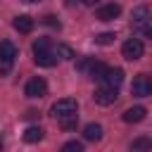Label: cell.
<instances>
[{
	"label": "cell",
	"instance_id": "1",
	"mask_svg": "<svg viewBox=\"0 0 152 152\" xmlns=\"http://www.w3.org/2000/svg\"><path fill=\"white\" fill-rule=\"evenodd\" d=\"M17 59V45L12 40H2L0 43V76H7L14 66Z\"/></svg>",
	"mask_w": 152,
	"mask_h": 152
},
{
	"label": "cell",
	"instance_id": "2",
	"mask_svg": "<svg viewBox=\"0 0 152 152\" xmlns=\"http://www.w3.org/2000/svg\"><path fill=\"white\" fill-rule=\"evenodd\" d=\"M131 93L135 97H147L152 95V76L150 74H138L131 83Z\"/></svg>",
	"mask_w": 152,
	"mask_h": 152
},
{
	"label": "cell",
	"instance_id": "3",
	"mask_svg": "<svg viewBox=\"0 0 152 152\" xmlns=\"http://www.w3.org/2000/svg\"><path fill=\"white\" fill-rule=\"evenodd\" d=\"M142 52H145V45H142V40H140V38H128V40L121 45V55H124L128 62L140 59V57H142Z\"/></svg>",
	"mask_w": 152,
	"mask_h": 152
},
{
	"label": "cell",
	"instance_id": "4",
	"mask_svg": "<svg viewBox=\"0 0 152 152\" xmlns=\"http://www.w3.org/2000/svg\"><path fill=\"white\" fill-rule=\"evenodd\" d=\"M24 93H26V97H33V100H36V97H45V95H48V81L40 78V76H33V78L26 81Z\"/></svg>",
	"mask_w": 152,
	"mask_h": 152
},
{
	"label": "cell",
	"instance_id": "5",
	"mask_svg": "<svg viewBox=\"0 0 152 152\" xmlns=\"http://www.w3.org/2000/svg\"><path fill=\"white\" fill-rule=\"evenodd\" d=\"M76 109H78V102L74 100V97H62V100H57L55 104H52V116H57V119H62V116H69V114H76Z\"/></svg>",
	"mask_w": 152,
	"mask_h": 152
},
{
	"label": "cell",
	"instance_id": "6",
	"mask_svg": "<svg viewBox=\"0 0 152 152\" xmlns=\"http://www.w3.org/2000/svg\"><path fill=\"white\" fill-rule=\"evenodd\" d=\"M116 97H119L116 88H109V86H102V88H97V90L93 93V100H95V104H100V107H109V104H114Z\"/></svg>",
	"mask_w": 152,
	"mask_h": 152
},
{
	"label": "cell",
	"instance_id": "7",
	"mask_svg": "<svg viewBox=\"0 0 152 152\" xmlns=\"http://www.w3.org/2000/svg\"><path fill=\"white\" fill-rule=\"evenodd\" d=\"M119 14H121V5H116V2H107V5L97 7V12H95V17L100 21H114Z\"/></svg>",
	"mask_w": 152,
	"mask_h": 152
},
{
	"label": "cell",
	"instance_id": "8",
	"mask_svg": "<svg viewBox=\"0 0 152 152\" xmlns=\"http://www.w3.org/2000/svg\"><path fill=\"white\" fill-rule=\"evenodd\" d=\"M145 114H147V109H145L142 104H135V107H128V109L121 114V119H124L126 124H140V121L145 119Z\"/></svg>",
	"mask_w": 152,
	"mask_h": 152
},
{
	"label": "cell",
	"instance_id": "9",
	"mask_svg": "<svg viewBox=\"0 0 152 152\" xmlns=\"http://www.w3.org/2000/svg\"><path fill=\"white\" fill-rule=\"evenodd\" d=\"M102 81H104V86H109V88H119V86L124 83V69H119V66H109Z\"/></svg>",
	"mask_w": 152,
	"mask_h": 152
},
{
	"label": "cell",
	"instance_id": "10",
	"mask_svg": "<svg viewBox=\"0 0 152 152\" xmlns=\"http://www.w3.org/2000/svg\"><path fill=\"white\" fill-rule=\"evenodd\" d=\"M147 19H150V10L145 5H138L131 14V24L133 26H147Z\"/></svg>",
	"mask_w": 152,
	"mask_h": 152
},
{
	"label": "cell",
	"instance_id": "11",
	"mask_svg": "<svg viewBox=\"0 0 152 152\" xmlns=\"http://www.w3.org/2000/svg\"><path fill=\"white\" fill-rule=\"evenodd\" d=\"M12 26H14L19 33H31V31H33V19H31L28 14H19V17H14Z\"/></svg>",
	"mask_w": 152,
	"mask_h": 152
},
{
	"label": "cell",
	"instance_id": "12",
	"mask_svg": "<svg viewBox=\"0 0 152 152\" xmlns=\"http://www.w3.org/2000/svg\"><path fill=\"white\" fill-rule=\"evenodd\" d=\"M33 62H36L38 66L50 69V66H55V64H57V55H55L52 50H48V52H38V55H33Z\"/></svg>",
	"mask_w": 152,
	"mask_h": 152
},
{
	"label": "cell",
	"instance_id": "13",
	"mask_svg": "<svg viewBox=\"0 0 152 152\" xmlns=\"http://www.w3.org/2000/svg\"><path fill=\"white\" fill-rule=\"evenodd\" d=\"M131 152H152V138L150 135H138L131 142Z\"/></svg>",
	"mask_w": 152,
	"mask_h": 152
},
{
	"label": "cell",
	"instance_id": "14",
	"mask_svg": "<svg viewBox=\"0 0 152 152\" xmlns=\"http://www.w3.org/2000/svg\"><path fill=\"white\" fill-rule=\"evenodd\" d=\"M83 138L90 140V142L102 140V126H100V124H86V128H83Z\"/></svg>",
	"mask_w": 152,
	"mask_h": 152
},
{
	"label": "cell",
	"instance_id": "15",
	"mask_svg": "<svg viewBox=\"0 0 152 152\" xmlns=\"http://www.w3.org/2000/svg\"><path fill=\"white\" fill-rule=\"evenodd\" d=\"M107 69H109V66H107L104 62H97V59H95V62H93V66H90L86 74H88L93 81H102V78H104V74H107Z\"/></svg>",
	"mask_w": 152,
	"mask_h": 152
},
{
	"label": "cell",
	"instance_id": "16",
	"mask_svg": "<svg viewBox=\"0 0 152 152\" xmlns=\"http://www.w3.org/2000/svg\"><path fill=\"white\" fill-rule=\"evenodd\" d=\"M40 140H43V128H40V126H28V128L24 131V142L36 145V142H40Z\"/></svg>",
	"mask_w": 152,
	"mask_h": 152
},
{
	"label": "cell",
	"instance_id": "17",
	"mask_svg": "<svg viewBox=\"0 0 152 152\" xmlns=\"http://www.w3.org/2000/svg\"><path fill=\"white\" fill-rule=\"evenodd\" d=\"M31 50H33V55H38V52H48V50H52V40H50L48 36H40V38L33 40Z\"/></svg>",
	"mask_w": 152,
	"mask_h": 152
},
{
	"label": "cell",
	"instance_id": "18",
	"mask_svg": "<svg viewBox=\"0 0 152 152\" xmlns=\"http://www.w3.org/2000/svg\"><path fill=\"white\" fill-rule=\"evenodd\" d=\"M76 126H78V114H69V116L59 119V128L62 131H74Z\"/></svg>",
	"mask_w": 152,
	"mask_h": 152
},
{
	"label": "cell",
	"instance_id": "19",
	"mask_svg": "<svg viewBox=\"0 0 152 152\" xmlns=\"http://www.w3.org/2000/svg\"><path fill=\"white\" fill-rule=\"evenodd\" d=\"M59 152H83V145H81L78 140H66Z\"/></svg>",
	"mask_w": 152,
	"mask_h": 152
},
{
	"label": "cell",
	"instance_id": "20",
	"mask_svg": "<svg viewBox=\"0 0 152 152\" xmlns=\"http://www.w3.org/2000/svg\"><path fill=\"white\" fill-rule=\"evenodd\" d=\"M114 38H116V36L107 31V33H97V36H95V43H97V45H109V43H114Z\"/></svg>",
	"mask_w": 152,
	"mask_h": 152
},
{
	"label": "cell",
	"instance_id": "21",
	"mask_svg": "<svg viewBox=\"0 0 152 152\" xmlns=\"http://www.w3.org/2000/svg\"><path fill=\"white\" fill-rule=\"evenodd\" d=\"M57 52L64 57V59H71L74 57V52H71V48H66V45H57Z\"/></svg>",
	"mask_w": 152,
	"mask_h": 152
},
{
	"label": "cell",
	"instance_id": "22",
	"mask_svg": "<svg viewBox=\"0 0 152 152\" xmlns=\"http://www.w3.org/2000/svg\"><path fill=\"white\" fill-rule=\"evenodd\" d=\"M43 24H48V26H52V28H59V21H57V17H52V14H48V17L43 19Z\"/></svg>",
	"mask_w": 152,
	"mask_h": 152
},
{
	"label": "cell",
	"instance_id": "23",
	"mask_svg": "<svg viewBox=\"0 0 152 152\" xmlns=\"http://www.w3.org/2000/svg\"><path fill=\"white\" fill-rule=\"evenodd\" d=\"M142 33H145V38H150V40H152V24L142 26Z\"/></svg>",
	"mask_w": 152,
	"mask_h": 152
},
{
	"label": "cell",
	"instance_id": "24",
	"mask_svg": "<svg viewBox=\"0 0 152 152\" xmlns=\"http://www.w3.org/2000/svg\"><path fill=\"white\" fill-rule=\"evenodd\" d=\"M81 2H83V5H90V7H93V5H97L100 0H81Z\"/></svg>",
	"mask_w": 152,
	"mask_h": 152
},
{
	"label": "cell",
	"instance_id": "25",
	"mask_svg": "<svg viewBox=\"0 0 152 152\" xmlns=\"http://www.w3.org/2000/svg\"><path fill=\"white\" fill-rule=\"evenodd\" d=\"M64 2H66V5L71 7V5H74V2H78V0H64Z\"/></svg>",
	"mask_w": 152,
	"mask_h": 152
},
{
	"label": "cell",
	"instance_id": "26",
	"mask_svg": "<svg viewBox=\"0 0 152 152\" xmlns=\"http://www.w3.org/2000/svg\"><path fill=\"white\" fill-rule=\"evenodd\" d=\"M26 2H38V0H26Z\"/></svg>",
	"mask_w": 152,
	"mask_h": 152
},
{
	"label": "cell",
	"instance_id": "27",
	"mask_svg": "<svg viewBox=\"0 0 152 152\" xmlns=\"http://www.w3.org/2000/svg\"><path fill=\"white\" fill-rule=\"evenodd\" d=\"M0 152H2V145H0Z\"/></svg>",
	"mask_w": 152,
	"mask_h": 152
}]
</instances>
